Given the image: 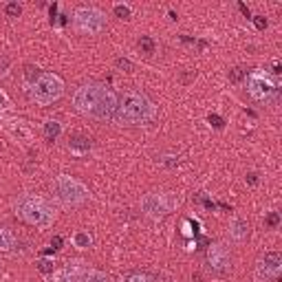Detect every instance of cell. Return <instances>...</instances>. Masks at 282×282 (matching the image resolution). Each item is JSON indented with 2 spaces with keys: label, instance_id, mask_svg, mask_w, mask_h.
Returning a JSON list of instances; mask_svg holds the SVG:
<instances>
[{
  "label": "cell",
  "instance_id": "obj_1",
  "mask_svg": "<svg viewBox=\"0 0 282 282\" xmlns=\"http://www.w3.org/2000/svg\"><path fill=\"white\" fill-rule=\"evenodd\" d=\"M117 102L119 97L115 95V90H111L108 86L100 82H86L77 86V90L73 93L75 111L86 115V117L100 119V122L113 119L115 111H117Z\"/></svg>",
  "mask_w": 282,
  "mask_h": 282
},
{
  "label": "cell",
  "instance_id": "obj_2",
  "mask_svg": "<svg viewBox=\"0 0 282 282\" xmlns=\"http://www.w3.org/2000/svg\"><path fill=\"white\" fill-rule=\"evenodd\" d=\"M157 108L152 100L141 90H126L117 102V111L113 115V122L117 126H141L154 119Z\"/></svg>",
  "mask_w": 282,
  "mask_h": 282
},
{
  "label": "cell",
  "instance_id": "obj_3",
  "mask_svg": "<svg viewBox=\"0 0 282 282\" xmlns=\"http://www.w3.org/2000/svg\"><path fill=\"white\" fill-rule=\"evenodd\" d=\"M16 216L22 218L27 225L31 227H40L47 229L55 223L57 210L53 203H49L44 197H38V194H20L14 203Z\"/></svg>",
  "mask_w": 282,
  "mask_h": 282
},
{
  "label": "cell",
  "instance_id": "obj_4",
  "mask_svg": "<svg viewBox=\"0 0 282 282\" xmlns=\"http://www.w3.org/2000/svg\"><path fill=\"white\" fill-rule=\"evenodd\" d=\"M51 192H53V197L64 207L84 205L86 201L90 199L88 187L71 174H57L53 179V183H51Z\"/></svg>",
  "mask_w": 282,
  "mask_h": 282
},
{
  "label": "cell",
  "instance_id": "obj_5",
  "mask_svg": "<svg viewBox=\"0 0 282 282\" xmlns=\"http://www.w3.org/2000/svg\"><path fill=\"white\" fill-rule=\"evenodd\" d=\"M29 95L38 106H51L64 95V79L57 73H40V77L29 86Z\"/></svg>",
  "mask_w": 282,
  "mask_h": 282
},
{
  "label": "cell",
  "instance_id": "obj_6",
  "mask_svg": "<svg viewBox=\"0 0 282 282\" xmlns=\"http://www.w3.org/2000/svg\"><path fill=\"white\" fill-rule=\"evenodd\" d=\"M247 93L254 102L269 104L278 95V84H275L273 75H269L267 71H251L247 75Z\"/></svg>",
  "mask_w": 282,
  "mask_h": 282
},
{
  "label": "cell",
  "instance_id": "obj_7",
  "mask_svg": "<svg viewBox=\"0 0 282 282\" xmlns=\"http://www.w3.org/2000/svg\"><path fill=\"white\" fill-rule=\"evenodd\" d=\"M73 29L82 36H100L106 29V14L97 7H77L73 14Z\"/></svg>",
  "mask_w": 282,
  "mask_h": 282
},
{
  "label": "cell",
  "instance_id": "obj_8",
  "mask_svg": "<svg viewBox=\"0 0 282 282\" xmlns=\"http://www.w3.org/2000/svg\"><path fill=\"white\" fill-rule=\"evenodd\" d=\"M176 205H179V197L172 192H150L141 199L143 214L154 218V221H161V218L172 214Z\"/></svg>",
  "mask_w": 282,
  "mask_h": 282
},
{
  "label": "cell",
  "instance_id": "obj_9",
  "mask_svg": "<svg viewBox=\"0 0 282 282\" xmlns=\"http://www.w3.org/2000/svg\"><path fill=\"white\" fill-rule=\"evenodd\" d=\"M205 260H207L210 271L223 275V273H227L229 269H232V251L227 249L225 243H212L210 247H207Z\"/></svg>",
  "mask_w": 282,
  "mask_h": 282
},
{
  "label": "cell",
  "instance_id": "obj_10",
  "mask_svg": "<svg viewBox=\"0 0 282 282\" xmlns=\"http://www.w3.org/2000/svg\"><path fill=\"white\" fill-rule=\"evenodd\" d=\"M280 271H282V254L280 251H267L256 264V278L260 282L278 278Z\"/></svg>",
  "mask_w": 282,
  "mask_h": 282
},
{
  "label": "cell",
  "instance_id": "obj_11",
  "mask_svg": "<svg viewBox=\"0 0 282 282\" xmlns=\"http://www.w3.org/2000/svg\"><path fill=\"white\" fill-rule=\"evenodd\" d=\"M88 267L82 260H73L53 271V282H84Z\"/></svg>",
  "mask_w": 282,
  "mask_h": 282
},
{
  "label": "cell",
  "instance_id": "obj_12",
  "mask_svg": "<svg viewBox=\"0 0 282 282\" xmlns=\"http://www.w3.org/2000/svg\"><path fill=\"white\" fill-rule=\"evenodd\" d=\"M229 238L234 243H245L249 238V223L245 218H232L229 221Z\"/></svg>",
  "mask_w": 282,
  "mask_h": 282
},
{
  "label": "cell",
  "instance_id": "obj_13",
  "mask_svg": "<svg viewBox=\"0 0 282 282\" xmlns=\"http://www.w3.org/2000/svg\"><path fill=\"white\" fill-rule=\"evenodd\" d=\"M68 148H71L73 154H77V157H82L90 150V139L84 135H73L71 137V143H68Z\"/></svg>",
  "mask_w": 282,
  "mask_h": 282
},
{
  "label": "cell",
  "instance_id": "obj_14",
  "mask_svg": "<svg viewBox=\"0 0 282 282\" xmlns=\"http://www.w3.org/2000/svg\"><path fill=\"white\" fill-rule=\"evenodd\" d=\"M42 135H44V139H47L49 143L57 141V139H60V135H62V124L55 122V119H49V122H44Z\"/></svg>",
  "mask_w": 282,
  "mask_h": 282
},
{
  "label": "cell",
  "instance_id": "obj_15",
  "mask_svg": "<svg viewBox=\"0 0 282 282\" xmlns=\"http://www.w3.org/2000/svg\"><path fill=\"white\" fill-rule=\"evenodd\" d=\"M16 245V234L9 227H0V251H11Z\"/></svg>",
  "mask_w": 282,
  "mask_h": 282
},
{
  "label": "cell",
  "instance_id": "obj_16",
  "mask_svg": "<svg viewBox=\"0 0 282 282\" xmlns=\"http://www.w3.org/2000/svg\"><path fill=\"white\" fill-rule=\"evenodd\" d=\"M73 245H75L77 249H90V247H93V236L88 232H84V229H77V232L73 234Z\"/></svg>",
  "mask_w": 282,
  "mask_h": 282
},
{
  "label": "cell",
  "instance_id": "obj_17",
  "mask_svg": "<svg viewBox=\"0 0 282 282\" xmlns=\"http://www.w3.org/2000/svg\"><path fill=\"white\" fill-rule=\"evenodd\" d=\"M124 282H157V280H154V275L148 271H132L126 275Z\"/></svg>",
  "mask_w": 282,
  "mask_h": 282
},
{
  "label": "cell",
  "instance_id": "obj_18",
  "mask_svg": "<svg viewBox=\"0 0 282 282\" xmlns=\"http://www.w3.org/2000/svg\"><path fill=\"white\" fill-rule=\"evenodd\" d=\"M137 44H139L141 53H146V55H154V51H157V44H154V40L150 36H141Z\"/></svg>",
  "mask_w": 282,
  "mask_h": 282
},
{
  "label": "cell",
  "instance_id": "obj_19",
  "mask_svg": "<svg viewBox=\"0 0 282 282\" xmlns=\"http://www.w3.org/2000/svg\"><path fill=\"white\" fill-rule=\"evenodd\" d=\"M227 77H229V82H232V84H240L247 77V71L243 66H234V68H229Z\"/></svg>",
  "mask_w": 282,
  "mask_h": 282
},
{
  "label": "cell",
  "instance_id": "obj_20",
  "mask_svg": "<svg viewBox=\"0 0 282 282\" xmlns=\"http://www.w3.org/2000/svg\"><path fill=\"white\" fill-rule=\"evenodd\" d=\"M36 267H38V271L44 273V275H53V271H55V262H53V260H47V258L38 260Z\"/></svg>",
  "mask_w": 282,
  "mask_h": 282
},
{
  "label": "cell",
  "instance_id": "obj_21",
  "mask_svg": "<svg viewBox=\"0 0 282 282\" xmlns=\"http://www.w3.org/2000/svg\"><path fill=\"white\" fill-rule=\"evenodd\" d=\"M5 14H7V18H20L22 5L20 3H7L5 5Z\"/></svg>",
  "mask_w": 282,
  "mask_h": 282
},
{
  "label": "cell",
  "instance_id": "obj_22",
  "mask_svg": "<svg viewBox=\"0 0 282 282\" xmlns=\"http://www.w3.org/2000/svg\"><path fill=\"white\" fill-rule=\"evenodd\" d=\"M84 282H113V280H111V275L104 271H88Z\"/></svg>",
  "mask_w": 282,
  "mask_h": 282
},
{
  "label": "cell",
  "instance_id": "obj_23",
  "mask_svg": "<svg viewBox=\"0 0 282 282\" xmlns=\"http://www.w3.org/2000/svg\"><path fill=\"white\" fill-rule=\"evenodd\" d=\"M113 14L117 16V18H122V20H128L130 16H132V9L128 7V5H115V7H113Z\"/></svg>",
  "mask_w": 282,
  "mask_h": 282
},
{
  "label": "cell",
  "instance_id": "obj_24",
  "mask_svg": "<svg viewBox=\"0 0 282 282\" xmlns=\"http://www.w3.org/2000/svg\"><path fill=\"white\" fill-rule=\"evenodd\" d=\"M264 225H267L269 229H275L280 225V212H269L267 218H264Z\"/></svg>",
  "mask_w": 282,
  "mask_h": 282
},
{
  "label": "cell",
  "instance_id": "obj_25",
  "mask_svg": "<svg viewBox=\"0 0 282 282\" xmlns=\"http://www.w3.org/2000/svg\"><path fill=\"white\" fill-rule=\"evenodd\" d=\"M115 66L119 68V71H124V73H132V62L130 60H126V57H117V60H115Z\"/></svg>",
  "mask_w": 282,
  "mask_h": 282
},
{
  "label": "cell",
  "instance_id": "obj_26",
  "mask_svg": "<svg viewBox=\"0 0 282 282\" xmlns=\"http://www.w3.org/2000/svg\"><path fill=\"white\" fill-rule=\"evenodd\" d=\"M25 77H27V82H29V86H31L36 79L40 77V68H33V66H27L25 68Z\"/></svg>",
  "mask_w": 282,
  "mask_h": 282
},
{
  "label": "cell",
  "instance_id": "obj_27",
  "mask_svg": "<svg viewBox=\"0 0 282 282\" xmlns=\"http://www.w3.org/2000/svg\"><path fill=\"white\" fill-rule=\"evenodd\" d=\"M207 122L214 126V128H218V130H221L223 126H225V122H223V119L218 117V115H207Z\"/></svg>",
  "mask_w": 282,
  "mask_h": 282
},
{
  "label": "cell",
  "instance_id": "obj_28",
  "mask_svg": "<svg viewBox=\"0 0 282 282\" xmlns=\"http://www.w3.org/2000/svg\"><path fill=\"white\" fill-rule=\"evenodd\" d=\"M251 20L256 22V27L260 29V31H264V29L269 27V22H267V18H262V16H254V18H251Z\"/></svg>",
  "mask_w": 282,
  "mask_h": 282
},
{
  "label": "cell",
  "instance_id": "obj_29",
  "mask_svg": "<svg viewBox=\"0 0 282 282\" xmlns=\"http://www.w3.org/2000/svg\"><path fill=\"white\" fill-rule=\"evenodd\" d=\"M247 183H249V185H258V174L256 172H249V174H247Z\"/></svg>",
  "mask_w": 282,
  "mask_h": 282
},
{
  "label": "cell",
  "instance_id": "obj_30",
  "mask_svg": "<svg viewBox=\"0 0 282 282\" xmlns=\"http://www.w3.org/2000/svg\"><path fill=\"white\" fill-rule=\"evenodd\" d=\"M238 9H240V11H243V14H245V18H251V14H249V9H247V7H245V5H243V3H238Z\"/></svg>",
  "mask_w": 282,
  "mask_h": 282
},
{
  "label": "cell",
  "instance_id": "obj_31",
  "mask_svg": "<svg viewBox=\"0 0 282 282\" xmlns=\"http://www.w3.org/2000/svg\"><path fill=\"white\" fill-rule=\"evenodd\" d=\"M51 245H53V249H60V245H62V238H60V236H55V238H53V243H51Z\"/></svg>",
  "mask_w": 282,
  "mask_h": 282
},
{
  "label": "cell",
  "instance_id": "obj_32",
  "mask_svg": "<svg viewBox=\"0 0 282 282\" xmlns=\"http://www.w3.org/2000/svg\"><path fill=\"white\" fill-rule=\"evenodd\" d=\"M203 205L207 207V210H214V203H212L210 199H203Z\"/></svg>",
  "mask_w": 282,
  "mask_h": 282
},
{
  "label": "cell",
  "instance_id": "obj_33",
  "mask_svg": "<svg viewBox=\"0 0 282 282\" xmlns=\"http://www.w3.org/2000/svg\"><path fill=\"white\" fill-rule=\"evenodd\" d=\"M192 280H194V282H201V273H194V275H192Z\"/></svg>",
  "mask_w": 282,
  "mask_h": 282
}]
</instances>
